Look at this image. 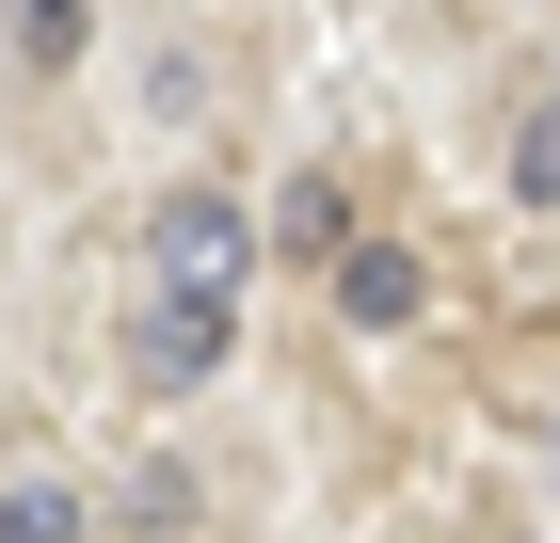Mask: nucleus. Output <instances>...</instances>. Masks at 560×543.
<instances>
[{"label":"nucleus","instance_id":"obj_1","mask_svg":"<svg viewBox=\"0 0 560 543\" xmlns=\"http://www.w3.org/2000/svg\"><path fill=\"white\" fill-rule=\"evenodd\" d=\"M241 272H257L241 192H161V209H144V304H161V320L241 335Z\"/></svg>","mask_w":560,"mask_h":543},{"label":"nucleus","instance_id":"obj_2","mask_svg":"<svg viewBox=\"0 0 560 543\" xmlns=\"http://www.w3.org/2000/svg\"><path fill=\"white\" fill-rule=\"evenodd\" d=\"M320 288H337V320H369V335H400L432 304V272H417V240H352L337 272H320Z\"/></svg>","mask_w":560,"mask_h":543},{"label":"nucleus","instance_id":"obj_3","mask_svg":"<svg viewBox=\"0 0 560 543\" xmlns=\"http://www.w3.org/2000/svg\"><path fill=\"white\" fill-rule=\"evenodd\" d=\"M224 368V335H192V320H161V304H129V383H161V400H176V383H209Z\"/></svg>","mask_w":560,"mask_h":543},{"label":"nucleus","instance_id":"obj_4","mask_svg":"<svg viewBox=\"0 0 560 543\" xmlns=\"http://www.w3.org/2000/svg\"><path fill=\"white\" fill-rule=\"evenodd\" d=\"M272 240H289L304 272H337V256H352V192H337V176H289V209H272Z\"/></svg>","mask_w":560,"mask_h":543},{"label":"nucleus","instance_id":"obj_5","mask_svg":"<svg viewBox=\"0 0 560 543\" xmlns=\"http://www.w3.org/2000/svg\"><path fill=\"white\" fill-rule=\"evenodd\" d=\"M0 543H81V496H65V480H16V496H0Z\"/></svg>","mask_w":560,"mask_h":543},{"label":"nucleus","instance_id":"obj_6","mask_svg":"<svg viewBox=\"0 0 560 543\" xmlns=\"http://www.w3.org/2000/svg\"><path fill=\"white\" fill-rule=\"evenodd\" d=\"M513 192H528V209H560V96L513 128Z\"/></svg>","mask_w":560,"mask_h":543},{"label":"nucleus","instance_id":"obj_7","mask_svg":"<svg viewBox=\"0 0 560 543\" xmlns=\"http://www.w3.org/2000/svg\"><path fill=\"white\" fill-rule=\"evenodd\" d=\"M81 16L96 0H16V48H33V64H81Z\"/></svg>","mask_w":560,"mask_h":543}]
</instances>
